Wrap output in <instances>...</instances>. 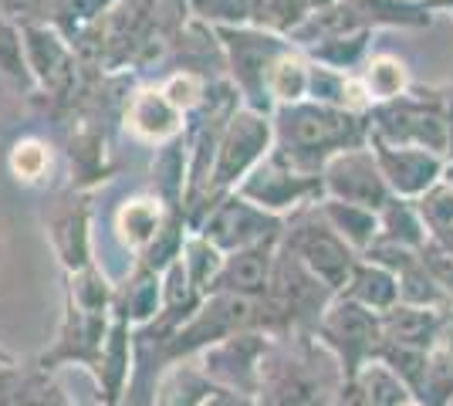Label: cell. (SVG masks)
Returning <instances> with one entry per match:
<instances>
[{
  "label": "cell",
  "instance_id": "cell-7",
  "mask_svg": "<svg viewBox=\"0 0 453 406\" xmlns=\"http://www.w3.org/2000/svg\"><path fill=\"white\" fill-rule=\"evenodd\" d=\"M271 149H274V122H271V116L241 105V109L230 116V122H226L224 135H220L217 166H213V176H210L207 203H203L200 220L207 217V211L220 196L230 194V190H237V183H241L261 159H267ZM196 227H200V224H196ZM196 227H193V231H196Z\"/></svg>",
  "mask_w": 453,
  "mask_h": 406
},
{
  "label": "cell",
  "instance_id": "cell-35",
  "mask_svg": "<svg viewBox=\"0 0 453 406\" xmlns=\"http://www.w3.org/2000/svg\"><path fill=\"white\" fill-rule=\"evenodd\" d=\"M453 400V352L436 346L426 363V376L416 389V403L419 406H447Z\"/></svg>",
  "mask_w": 453,
  "mask_h": 406
},
{
  "label": "cell",
  "instance_id": "cell-10",
  "mask_svg": "<svg viewBox=\"0 0 453 406\" xmlns=\"http://www.w3.org/2000/svg\"><path fill=\"white\" fill-rule=\"evenodd\" d=\"M237 194L250 200V203H257L261 211L278 213V217L288 220L291 213L319 203L325 196V187H321V176L295 173L291 166H284L281 159L267 156L237 183Z\"/></svg>",
  "mask_w": 453,
  "mask_h": 406
},
{
  "label": "cell",
  "instance_id": "cell-39",
  "mask_svg": "<svg viewBox=\"0 0 453 406\" xmlns=\"http://www.w3.org/2000/svg\"><path fill=\"white\" fill-rule=\"evenodd\" d=\"M423 264L430 268V274L436 278V285L450 295V302H453V254L436 241V237H430L426 244H423Z\"/></svg>",
  "mask_w": 453,
  "mask_h": 406
},
{
  "label": "cell",
  "instance_id": "cell-4",
  "mask_svg": "<svg viewBox=\"0 0 453 406\" xmlns=\"http://www.w3.org/2000/svg\"><path fill=\"white\" fill-rule=\"evenodd\" d=\"M281 251H288L295 261H302L304 268L311 271L321 285H328L335 295L345 288L349 274L359 261V254L352 251L339 237V231L325 220L319 203H311V207L288 217L281 234Z\"/></svg>",
  "mask_w": 453,
  "mask_h": 406
},
{
  "label": "cell",
  "instance_id": "cell-27",
  "mask_svg": "<svg viewBox=\"0 0 453 406\" xmlns=\"http://www.w3.org/2000/svg\"><path fill=\"white\" fill-rule=\"evenodd\" d=\"M0 78L18 92L20 98L38 96V78L31 72L27 61V48H24V34L20 24L0 14Z\"/></svg>",
  "mask_w": 453,
  "mask_h": 406
},
{
  "label": "cell",
  "instance_id": "cell-30",
  "mask_svg": "<svg viewBox=\"0 0 453 406\" xmlns=\"http://www.w3.org/2000/svg\"><path fill=\"white\" fill-rule=\"evenodd\" d=\"M379 237H386V241H393V244H403V248H413V251H423V244L430 241V227H426V220L419 217L416 200L393 196V200L379 211Z\"/></svg>",
  "mask_w": 453,
  "mask_h": 406
},
{
  "label": "cell",
  "instance_id": "cell-42",
  "mask_svg": "<svg viewBox=\"0 0 453 406\" xmlns=\"http://www.w3.org/2000/svg\"><path fill=\"white\" fill-rule=\"evenodd\" d=\"M413 406H419V403H413Z\"/></svg>",
  "mask_w": 453,
  "mask_h": 406
},
{
  "label": "cell",
  "instance_id": "cell-37",
  "mask_svg": "<svg viewBox=\"0 0 453 406\" xmlns=\"http://www.w3.org/2000/svg\"><path fill=\"white\" fill-rule=\"evenodd\" d=\"M257 0H189V14L207 27H244L254 24Z\"/></svg>",
  "mask_w": 453,
  "mask_h": 406
},
{
  "label": "cell",
  "instance_id": "cell-5",
  "mask_svg": "<svg viewBox=\"0 0 453 406\" xmlns=\"http://www.w3.org/2000/svg\"><path fill=\"white\" fill-rule=\"evenodd\" d=\"M213 34L224 48L226 61V78L234 81V88L241 92V102L247 109H257V112H274L271 98H267V72L274 58L291 48V38L284 34H271L265 27H213Z\"/></svg>",
  "mask_w": 453,
  "mask_h": 406
},
{
  "label": "cell",
  "instance_id": "cell-16",
  "mask_svg": "<svg viewBox=\"0 0 453 406\" xmlns=\"http://www.w3.org/2000/svg\"><path fill=\"white\" fill-rule=\"evenodd\" d=\"M173 211L156 194H133L126 196L112 213V237L119 248L133 257V264L150 251V244L166 231ZM183 217V213H180Z\"/></svg>",
  "mask_w": 453,
  "mask_h": 406
},
{
  "label": "cell",
  "instance_id": "cell-33",
  "mask_svg": "<svg viewBox=\"0 0 453 406\" xmlns=\"http://www.w3.org/2000/svg\"><path fill=\"white\" fill-rule=\"evenodd\" d=\"M119 0H51L48 24H55L68 41H75L81 31H88L105 11H112Z\"/></svg>",
  "mask_w": 453,
  "mask_h": 406
},
{
  "label": "cell",
  "instance_id": "cell-13",
  "mask_svg": "<svg viewBox=\"0 0 453 406\" xmlns=\"http://www.w3.org/2000/svg\"><path fill=\"white\" fill-rule=\"evenodd\" d=\"M48 237H51V248H55L61 268L68 274L95 264L92 196H88V190H75V187L68 190V196L48 217Z\"/></svg>",
  "mask_w": 453,
  "mask_h": 406
},
{
  "label": "cell",
  "instance_id": "cell-19",
  "mask_svg": "<svg viewBox=\"0 0 453 406\" xmlns=\"http://www.w3.org/2000/svg\"><path fill=\"white\" fill-rule=\"evenodd\" d=\"M159 311H163V271H152L135 261L126 271V278L115 281L112 315L129 322L133 329H142L159 318Z\"/></svg>",
  "mask_w": 453,
  "mask_h": 406
},
{
  "label": "cell",
  "instance_id": "cell-20",
  "mask_svg": "<svg viewBox=\"0 0 453 406\" xmlns=\"http://www.w3.org/2000/svg\"><path fill=\"white\" fill-rule=\"evenodd\" d=\"M443 335V309H419L396 302L389 311H382V339L396 346L434 352Z\"/></svg>",
  "mask_w": 453,
  "mask_h": 406
},
{
  "label": "cell",
  "instance_id": "cell-40",
  "mask_svg": "<svg viewBox=\"0 0 453 406\" xmlns=\"http://www.w3.org/2000/svg\"><path fill=\"white\" fill-rule=\"evenodd\" d=\"M203 406H257V400L244 396V393H234V389H217Z\"/></svg>",
  "mask_w": 453,
  "mask_h": 406
},
{
  "label": "cell",
  "instance_id": "cell-24",
  "mask_svg": "<svg viewBox=\"0 0 453 406\" xmlns=\"http://www.w3.org/2000/svg\"><path fill=\"white\" fill-rule=\"evenodd\" d=\"M339 295L382 315V311H389L399 302V281L389 268H382V264L369 261V257H359Z\"/></svg>",
  "mask_w": 453,
  "mask_h": 406
},
{
  "label": "cell",
  "instance_id": "cell-28",
  "mask_svg": "<svg viewBox=\"0 0 453 406\" xmlns=\"http://www.w3.org/2000/svg\"><path fill=\"white\" fill-rule=\"evenodd\" d=\"M359 78L365 81L372 105L379 102H393V98L406 96L413 88V78H410V65L393 55V51H372L369 58L362 61Z\"/></svg>",
  "mask_w": 453,
  "mask_h": 406
},
{
  "label": "cell",
  "instance_id": "cell-26",
  "mask_svg": "<svg viewBox=\"0 0 453 406\" xmlns=\"http://www.w3.org/2000/svg\"><path fill=\"white\" fill-rule=\"evenodd\" d=\"M319 207H321V213H325V220L339 231L342 241L359 254V257L379 241V213L376 211L359 207V203H342V200H332V196H321Z\"/></svg>",
  "mask_w": 453,
  "mask_h": 406
},
{
  "label": "cell",
  "instance_id": "cell-22",
  "mask_svg": "<svg viewBox=\"0 0 453 406\" xmlns=\"http://www.w3.org/2000/svg\"><path fill=\"white\" fill-rule=\"evenodd\" d=\"M187 176H189V159H187V139H173L156 146L152 156V180L150 194H156L173 213H183V196H187ZM187 217V213H183Z\"/></svg>",
  "mask_w": 453,
  "mask_h": 406
},
{
  "label": "cell",
  "instance_id": "cell-31",
  "mask_svg": "<svg viewBox=\"0 0 453 406\" xmlns=\"http://www.w3.org/2000/svg\"><path fill=\"white\" fill-rule=\"evenodd\" d=\"M183 268H187V278L193 291L200 295V298H207L210 295V285H213V278L220 274L224 268V257L226 254L217 248V244H210L203 234L189 231L187 241H183Z\"/></svg>",
  "mask_w": 453,
  "mask_h": 406
},
{
  "label": "cell",
  "instance_id": "cell-25",
  "mask_svg": "<svg viewBox=\"0 0 453 406\" xmlns=\"http://www.w3.org/2000/svg\"><path fill=\"white\" fill-rule=\"evenodd\" d=\"M308 85H311V58L291 41V48L281 51L271 72H267V98L271 105H295L308 98Z\"/></svg>",
  "mask_w": 453,
  "mask_h": 406
},
{
  "label": "cell",
  "instance_id": "cell-38",
  "mask_svg": "<svg viewBox=\"0 0 453 406\" xmlns=\"http://www.w3.org/2000/svg\"><path fill=\"white\" fill-rule=\"evenodd\" d=\"M419 207V217L426 220L430 234H443L453 227V183L447 176H440L426 194L416 200Z\"/></svg>",
  "mask_w": 453,
  "mask_h": 406
},
{
  "label": "cell",
  "instance_id": "cell-11",
  "mask_svg": "<svg viewBox=\"0 0 453 406\" xmlns=\"http://www.w3.org/2000/svg\"><path fill=\"white\" fill-rule=\"evenodd\" d=\"M321 187H325V196H332V200L359 203L376 213L393 200V190L386 187V176L379 170L376 153L369 149V142L332 156L321 170Z\"/></svg>",
  "mask_w": 453,
  "mask_h": 406
},
{
  "label": "cell",
  "instance_id": "cell-14",
  "mask_svg": "<svg viewBox=\"0 0 453 406\" xmlns=\"http://www.w3.org/2000/svg\"><path fill=\"white\" fill-rule=\"evenodd\" d=\"M369 149L376 153L386 187L403 200H419L443 176V166H447V156L419 149V146H389V142L369 139Z\"/></svg>",
  "mask_w": 453,
  "mask_h": 406
},
{
  "label": "cell",
  "instance_id": "cell-8",
  "mask_svg": "<svg viewBox=\"0 0 453 406\" xmlns=\"http://www.w3.org/2000/svg\"><path fill=\"white\" fill-rule=\"evenodd\" d=\"M284 224H288L284 217L261 211L257 203L244 200L237 190H230L210 207L196 234H203L210 244H217L224 254H230L250 248V244H261V241H281Z\"/></svg>",
  "mask_w": 453,
  "mask_h": 406
},
{
  "label": "cell",
  "instance_id": "cell-29",
  "mask_svg": "<svg viewBox=\"0 0 453 406\" xmlns=\"http://www.w3.org/2000/svg\"><path fill=\"white\" fill-rule=\"evenodd\" d=\"M7 170L24 187H44L55 173V149L41 135H20L7 149Z\"/></svg>",
  "mask_w": 453,
  "mask_h": 406
},
{
  "label": "cell",
  "instance_id": "cell-34",
  "mask_svg": "<svg viewBox=\"0 0 453 406\" xmlns=\"http://www.w3.org/2000/svg\"><path fill=\"white\" fill-rule=\"evenodd\" d=\"M311 14H315L311 0H257L254 27H265L271 34L291 38Z\"/></svg>",
  "mask_w": 453,
  "mask_h": 406
},
{
  "label": "cell",
  "instance_id": "cell-41",
  "mask_svg": "<svg viewBox=\"0 0 453 406\" xmlns=\"http://www.w3.org/2000/svg\"><path fill=\"white\" fill-rule=\"evenodd\" d=\"M4 366H14V363H4V359H0V369H4Z\"/></svg>",
  "mask_w": 453,
  "mask_h": 406
},
{
  "label": "cell",
  "instance_id": "cell-12",
  "mask_svg": "<svg viewBox=\"0 0 453 406\" xmlns=\"http://www.w3.org/2000/svg\"><path fill=\"white\" fill-rule=\"evenodd\" d=\"M112 326V311H85L75 302L65 298V315H61V329H58L55 346L41 356L35 366L55 372L58 366H85L95 369L102 342Z\"/></svg>",
  "mask_w": 453,
  "mask_h": 406
},
{
  "label": "cell",
  "instance_id": "cell-1",
  "mask_svg": "<svg viewBox=\"0 0 453 406\" xmlns=\"http://www.w3.org/2000/svg\"><path fill=\"white\" fill-rule=\"evenodd\" d=\"M271 122H274L271 156L302 176H321L332 156L369 142V116L321 105L311 98L295 105H278L271 112Z\"/></svg>",
  "mask_w": 453,
  "mask_h": 406
},
{
  "label": "cell",
  "instance_id": "cell-15",
  "mask_svg": "<svg viewBox=\"0 0 453 406\" xmlns=\"http://www.w3.org/2000/svg\"><path fill=\"white\" fill-rule=\"evenodd\" d=\"M122 122H126V133L133 135L135 142H146V146L173 142L187 129V116L163 96L159 81L156 85H139L129 92L126 105H122Z\"/></svg>",
  "mask_w": 453,
  "mask_h": 406
},
{
  "label": "cell",
  "instance_id": "cell-21",
  "mask_svg": "<svg viewBox=\"0 0 453 406\" xmlns=\"http://www.w3.org/2000/svg\"><path fill=\"white\" fill-rule=\"evenodd\" d=\"M217 389L220 387L203 372V366L176 359L159 372L152 389V406H203Z\"/></svg>",
  "mask_w": 453,
  "mask_h": 406
},
{
  "label": "cell",
  "instance_id": "cell-9",
  "mask_svg": "<svg viewBox=\"0 0 453 406\" xmlns=\"http://www.w3.org/2000/svg\"><path fill=\"white\" fill-rule=\"evenodd\" d=\"M278 335L265 329H247L230 335L224 342L200 352V366L220 389H234L244 396H257L261 387V366Z\"/></svg>",
  "mask_w": 453,
  "mask_h": 406
},
{
  "label": "cell",
  "instance_id": "cell-6",
  "mask_svg": "<svg viewBox=\"0 0 453 406\" xmlns=\"http://www.w3.org/2000/svg\"><path fill=\"white\" fill-rule=\"evenodd\" d=\"M311 335L339 359L342 376L349 383L369 363H376L379 346H382V315L345 298V295H335L328 302V309L321 311Z\"/></svg>",
  "mask_w": 453,
  "mask_h": 406
},
{
  "label": "cell",
  "instance_id": "cell-18",
  "mask_svg": "<svg viewBox=\"0 0 453 406\" xmlns=\"http://www.w3.org/2000/svg\"><path fill=\"white\" fill-rule=\"evenodd\" d=\"M278 248H281V241H261V244H250V248H241V251H230L224 257L220 274L210 285V295L213 291H224V295L265 298L267 288H271Z\"/></svg>",
  "mask_w": 453,
  "mask_h": 406
},
{
  "label": "cell",
  "instance_id": "cell-23",
  "mask_svg": "<svg viewBox=\"0 0 453 406\" xmlns=\"http://www.w3.org/2000/svg\"><path fill=\"white\" fill-rule=\"evenodd\" d=\"M0 393L7 396L11 406H72V400L61 393L55 376L48 369H20L14 366L0 369Z\"/></svg>",
  "mask_w": 453,
  "mask_h": 406
},
{
  "label": "cell",
  "instance_id": "cell-36",
  "mask_svg": "<svg viewBox=\"0 0 453 406\" xmlns=\"http://www.w3.org/2000/svg\"><path fill=\"white\" fill-rule=\"evenodd\" d=\"M213 78H207L203 72H193V68H176L170 75L159 81V88H163V96L170 98L173 105L189 116V112H196L200 105H203V98H207V88Z\"/></svg>",
  "mask_w": 453,
  "mask_h": 406
},
{
  "label": "cell",
  "instance_id": "cell-3",
  "mask_svg": "<svg viewBox=\"0 0 453 406\" xmlns=\"http://www.w3.org/2000/svg\"><path fill=\"white\" fill-rule=\"evenodd\" d=\"M247 329L271 332L265 298H244V295L213 291L166 342V349H163L166 366L176 363V359H196L203 349L217 346V342H224V339Z\"/></svg>",
  "mask_w": 453,
  "mask_h": 406
},
{
  "label": "cell",
  "instance_id": "cell-2",
  "mask_svg": "<svg viewBox=\"0 0 453 406\" xmlns=\"http://www.w3.org/2000/svg\"><path fill=\"white\" fill-rule=\"evenodd\" d=\"M369 139L389 146H419L450 159V102L440 92H416L369 109Z\"/></svg>",
  "mask_w": 453,
  "mask_h": 406
},
{
  "label": "cell",
  "instance_id": "cell-32",
  "mask_svg": "<svg viewBox=\"0 0 453 406\" xmlns=\"http://www.w3.org/2000/svg\"><path fill=\"white\" fill-rule=\"evenodd\" d=\"M68 302H75L78 309L85 311H112L115 298V281L98 268V261L81 271L68 274V291H65Z\"/></svg>",
  "mask_w": 453,
  "mask_h": 406
},
{
  "label": "cell",
  "instance_id": "cell-17",
  "mask_svg": "<svg viewBox=\"0 0 453 406\" xmlns=\"http://www.w3.org/2000/svg\"><path fill=\"white\" fill-rule=\"evenodd\" d=\"M135 372V329L129 322L115 318L109 326V335L102 342L98 352V363H95L92 376L95 387H98V403L102 406H122L129 383H133Z\"/></svg>",
  "mask_w": 453,
  "mask_h": 406
}]
</instances>
